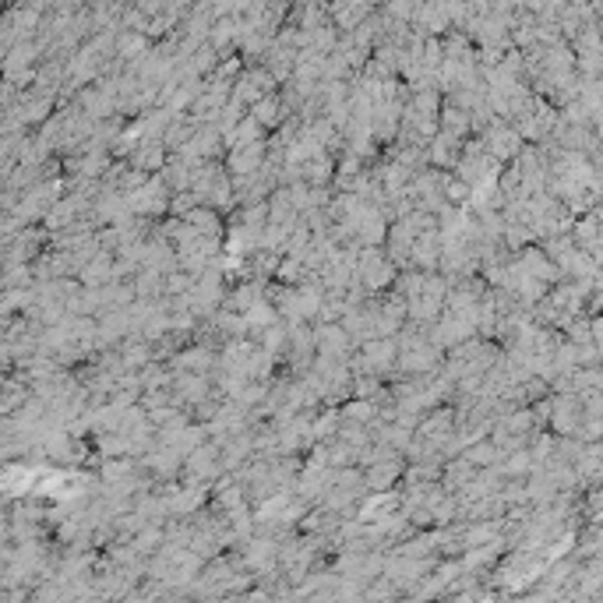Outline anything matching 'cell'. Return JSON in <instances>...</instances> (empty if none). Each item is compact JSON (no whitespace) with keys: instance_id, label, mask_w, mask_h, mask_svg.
I'll return each instance as SVG.
<instances>
[{"instance_id":"obj_1","label":"cell","mask_w":603,"mask_h":603,"mask_svg":"<svg viewBox=\"0 0 603 603\" xmlns=\"http://www.w3.org/2000/svg\"><path fill=\"white\" fill-rule=\"evenodd\" d=\"M258 159H261V152H254V148H243V152H236L233 155V170H254L258 166Z\"/></svg>"}]
</instances>
